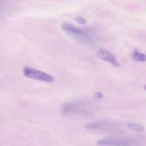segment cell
<instances>
[{"mask_svg":"<svg viewBox=\"0 0 146 146\" xmlns=\"http://www.w3.org/2000/svg\"><path fill=\"white\" fill-rule=\"evenodd\" d=\"M61 29L68 35L81 44L88 46H93L95 44L94 38L89 34L70 23L64 22L61 24Z\"/></svg>","mask_w":146,"mask_h":146,"instance_id":"1","label":"cell"},{"mask_svg":"<svg viewBox=\"0 0 146 146\" xmlns=\"http://www.w3.org/2000/svg\"><path fill=\"white\" fill-rule=\"evenodd\" d=\"M61 113L68 116H86L90 114V108L85 101L68 102L61 107Z\"/></svg>","mask_w":146,"mask_h":146,"instance_id":"2","label":"cell"},{"mask_svg":"<svg viewBox=\"0 0 146 146\" xmlns=\"http://www.w3.org/2000/svg\"><path fill=\"white\" fill-rule=\"evenodd\" d=\"M23 74L27 78L36 81L46 83H52L54 81V78L51 75L31 67L24 66L23 68Z\"/></svg>","mask_w":146,"mask_h":146,"instance_id":"3","label":"cell"},{"mask_svg":"<svg viewBox=\"0 0 146 146\" xmlns=\"http://www.w3.org/2000/svg\"><path fill=\"white\" fill-rule=\"evenodd\" d=\"M135 143L133 139L126 137H107L97 141L100 146H131Z\"/></svg>","mask_w":146,"mask_h":146,"instance_id":"4","label":"cell"},{"mask_svg":"<svg viewBox=\"0 0 146 146\" xmlns=\"http://www.w3.org/2000/svg\"><path fill=\"white\" fill-rule=\"evenodd\" d=\"M118 128V125L114 122L109 121H93L86 124V128L89 131H104V132H109L113 131Z\"/></svg>","mask_w":146,"mask_h":146,"instance_id":"5","label":"cell"},{"mask_svg":"<svg viewBox=\"0 0 146 146\" xmlns=\"http://www.w3.org/2000/svg\"><path fill=\"white\" fill-rule=\"evenodd\" d=\"M96 55L100 59L103 60V61H106V62L109 63L110 64L113 66L114 67L118 68V67L121 66V64H120L118 60L116 58V57L113 54H111L108 50L106 49V48H99L98 51H97Z\"/></svg>","mask_w":146,"mask_h":146,"instance_id":"6","label":"cell"},{"mask_svg":"<svg viewBox=\"0 0 146 146\" xmlns=\"http://www.w3.org/2000/svg\"><path fill=\"white\" fill-rule=\"evenodd\" d=\"M131 58L133 61H136V62L144 63L146 61L145 54L138 51H136V50H135V51L131 53Z\"/></svg>","mask_w":146,"mask_h":146,"instance_id":"7","label":"cell"},{"mask_svg":"<svg viewBox=\"0 0 146 146\" xmlns=\"http://www.w3.org/2000/svg\"><path fill=\"white\" fill-rule=\"evenodd\" d=\"M127 127L133 131H137V132H143L144 131V126L135 123H127Z\"/></svg>","mask_w":146,"mask_h":146,"instance_id":"8","label":"cell"},{"mask_svg":"<svg viewBox=\"0 0 146 146\" xmlns=\"http://www.w3.org/2000/svg\"><path fill=\"white\" fill-rule=\"evenodd\" d=\"M75 20L76 22H78L80 24H85L87 23V20L81 16H78V17H76Z\"/></svg>","mask_w":146,"mask_h":146,"instance_id":"9","label":"cell"},{"mask_svg":"<svg viewBox=\"0 0 146 146\" xmlns=\"http://www.w3.org/2000/svg\"><path fill=\"white\" fill-rule=\"evenodd\" d=\"M104 94H101V92H97L94 94V97H95L96 98H97V99H101V98H104Z\"/></svg>","mask_w":146,"mask_h":146,"instance_id":"10","label":"cell"},{"mask_svg":"<svg viewBox=\"0 0 146 146\" xmlns=\"http://www.w3.org/2000/svg\"><path fill=\"white\" fill-rule=\"evenodd\" d=\"M5 7V1L4 0H0V12L2 11V10L4 9Z\"/></svg>","mask_w":146,"mask_h":146,"instance_id":"11","label":"cell"}]
</instances>
